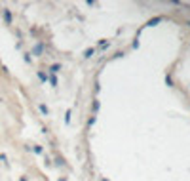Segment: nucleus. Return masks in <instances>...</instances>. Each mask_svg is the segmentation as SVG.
Here are the masks:
<instances>
[{
  "label": "nucleus",
  "instance_id": "obj_1",
  "mask_svg": "<svg viewBox=\"0 0 190 181\" xmlns=\"http://www.w3.org/2000/svg\"><path fill=\"white\" fill-rule=\"evenodd\" d=\"M4 17H6V21H8V23L11 21V14H10L8 10H4Z\"/></svg>",
  "mask_w": 190,
  "mask_h": 181
},
{
  "label": "nucleus",
  "instance_id": "obj_2",
  "mask_svg": "<svg viewBox=\"0 0 190 181\" xmlns=\"http://www.w3.org/2000/svg\"><path fill=\"white\" fill-rule=\"evenodd\" d=\"M2 160L6 162V156H4V155H0V162H2Z\"/></svg>",
  "mask_w": 190,
  "mask_h": 181
}]
</instances>
